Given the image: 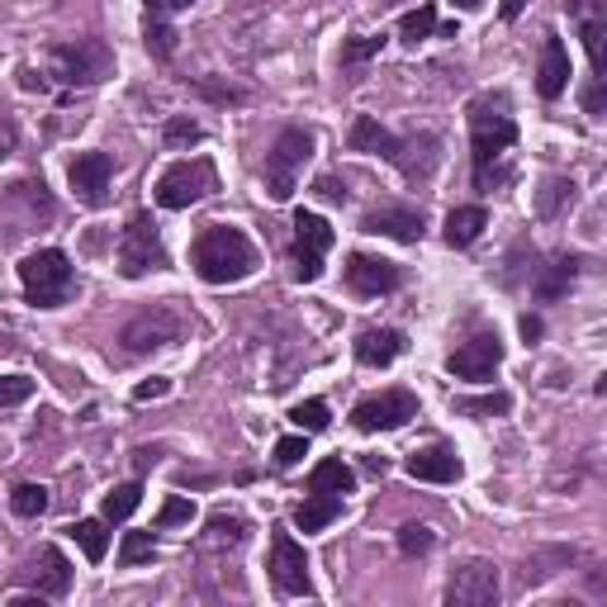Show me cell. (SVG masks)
<instances>
[{
	"label": "cell",
	"mask_w": 607,
	"mask_h": 607,
	"mask_svg": "<svg viewBox=\"0 0 607 607\" xmlns=\"http://www.w3.org/2000/svg\"><path fill=\"white\" fill-rule=\"evenodd\" d=\"M342 517V493H309L299 508H295V527L299 532H323Z\"/></svg>",
	"instance_id": "22"
},
{
	"label": "cell",
	"mask_w": 607,
	"mask_h": 607,
	"mask_svg": "<svg viewBox=\"0 0 607 607\" xmlns=\"http://www.w3.org/2000/svg\"><path fill=\"white\" fill-rule=\"evenodd\" d=\"M513 408V394H479V398H455V413L461 418H489V413H508Z\"/></svg>",
	"instance_id": "31"
},
{
	"label": "cell",
	"mask_w": 607,
	"mask_h": 607,
	"mask_svg": "<svg viewBox=\"0 0 607 607\" xmlns=\"http://www.w3.org/2000/svg\"><path fill=\"white\" fill-rule=\"evenodd\" d=\"M190 261H195V275L204 285H238L257 271V247L242 228L214 224L204 228L195 247H190Z\"/></svg>",
	"instance_id": "1"
},
{
	"label": "cell",
	"mask_w": 607,
	"mask_h": 607,
	"mask_svg": "<svg viewBox=\"0 0 607 607\" xmlns=\"http://www.w3.org/2000/svg\"><path fill=\"white\" fill-rule=\"evenodd\" d=\"M167 247H162V233L152 224L147 214H133L129 228H123L119 238V275H129V281H143L152 271H167Z\"/></svg>",
	"instance_id": "6"
},
{
	"label": "cell",
	"mask_w": 607,
	"mask_h": 607,
	"mask_svg": "<svg viewBox=\"0 0 607 607\" xmlns=\"http://www.w3.org/2000/svg\"><path fill=\"white\" fill-rule=\"evenodd\" d=\"M361 233L394 238V242H418L422 238V210H413V204H380V210L361 214Z\"/></svg>",
	"instance_id": "15"
},
{
	"label": "cell",
	"mask_w": 607,
	"mask_h": 607,
	"mask_svg": "<svg viewBox=\"0 0 607 607\" xmlns=\"http://www.w3.org/2000/svg\"><path fill=\"white\" fill-rule=\"evenodd\" d=\"M579 275V257H556L550 266L541 271V281H536V299H560L564 289H570V281Z\"/></svg>",
	"instance_id": "27"
},
{
	"label": "cell",
	"mask_w": 607,
	"mask_h": 607,
	"mask_svg": "<svg viewBox=\"0 0 607 607\" xmlns=\"http://www.w3.org/2000/svg\"><path fill=\"white\" fill-rule=\"evenodd\" d=\"M574 195H579V186L570 176H550V181L536 190V218H560L574 204Z\"/></svg>",
	"instance_id": "25"
},
{
	"label": "cell",
	"mask_w": 607,
	"mask_h": 607,
	"mask_svg": "<svg viewBox=\"0 0 607 607\" xmlns=\"http://www.w3.org/2000/svg\"><path fill=\"white\" fill-rule=\"evenodd\" d=\"M313 157V133L309 129H285L275 138V147L266 152V190L271 200H289L295 195V171Z\"/></svg>",
	"instance_id": "7"
},
{
	"label": "cell",
	"mask_w": 607,
	"mask_h": 607,
	"mask_svg": "<svg viewBox=\"0 0 607 607\" xmlns=\"http://www.w3.org/2000/svg\"><path fill=\"white\" fill-rule=\"evenodd\" d=\"M48 508V489L44 485H15L10 489V513L15 517H38Z\"/></svg>",
	"instance_id": "32"
},
{
	"label": "cell",
	"mask_w": 607,
	"mask_h": 607,
	"mask_svg": "<svg viewBox=\"0 0 607 607\" xmlns=\"http://www.w3.org/2000/svg\"><path fill=\"white\" fill-rule=\"evenodd\" d=\"M214 190H218V176H214L210 157L171 162V167L157 176V204L162 210H190V204H200L204 195H214Z\"/></svg>",
	"instance_id": "5"
},
{
	"label": "cell",
	"mask_w": 607,
	"mask_h": 607,
	"mask_svg": "<svg viewBox=\"0 0 607 607\" xmlns=\"http://www.w3.org/2000/svg\"><path fill=\"white\" fill-rule=\"evenodd\" d=\"M598 394H607V370H603V376H598Z\"/></svg>",
	"instance_id": "53"
},
{
	"label": "cell",
	"mask_w": 607,
	"mask_h": 607,
	"mask_svg": "<svg viewBox=\"0 0 607 607\" xmlns=\"http://www.w3.org/2000/svg\"><path fill=\"white\" fill-rule=\"evenodd\" d=\"M157 556V541H152L147 532H129L123 536V546H119V564H143Z\"/></svg>",
	"instance_id": "35"
},
{
	"label": "cell",
	"mask_w": 607,
	"mask_h": 607,
	"mask_svg": "<svg viewBox=\"0 0 607 607\" xmlns=\"http://www.w3.org/2000/svg\"><path fill=\"white\" fill-rule=\"evenodd\" d=\"M404 471L413 479H427V485H455V479L465 475V465H461V455H455L451 447H422V451H413L404 461Z\"/></svg>",
	"instance_id": "18"
},
{
	"label": "cell",
	"mask_w": 607,
	"mask_h": 607,
	"mask_svg": "<svg viewBox=\"0 0 607 607\" xmlns=\"http://www.w3.org/2000/svg\"><path fill=\"white\" fill-rule=\"evenodd\" d=\"M210 532L218 536V541H224V536H228V541H242V517H224V513H214V517H210Z\"/></svg>",
	"instance_id": "43"
},
{
	"label": "cell",
	"mask_w": 607,
	"mask_h": 607,
	"mask_svg": "<svg viewBox=\"0 0 607 607\" xmlns=\"http://www.w3.org/2000/svg\"><path fill=\"white\" fill-rule=\"evenodd\" d=\"M564 10H570L574 20H584V15H607L603 0H564Z\"/></svg>",
	"instance_id": "46"
},
{
	"label": "cell",
	"mask_w": 607,
	"mask_h": 607,
	"mask_svg": "<svg viewBox=\"0 0 607 607\" xmlns=\"http://www.w3.org/2000/svg\"><path fill=\"white\" fill-rule=\"evenodd\" d=\"M451 5H455V10H465V15H475V10L485 5V0H451Z\"/></svg>",
	"instance_id": "52"
},
{
	"label": "cell",
	"mask_w": 607,
	"mask_h": 607,
	"mask_svg": "<svg viewBox=\"0 0 607 607\" xmlns=\"http://www.w3.org/2000/svg\"><path fill=\"white\" fill-rule=\"evenodd\" d=\"M384 38H352V44H342V67H356V62H366V58H376Z\"/></svg>",
	"instance_id": "41"
},
{
	"label": "cell",
	"mask_w": 607,
	"mask_h": 607,
	"mask_svg": "<svg viewBox=\"0 0 607 607\" xmlns=\"http://www.w3.org/2000/svg\"><path fill=\"white\" fill-rule=\"evenodd\" d=\"M527 5H532V0H503V5H499V15H503V20H517Z\"/></svg>",
	"instance_id": "49"
},
{
	"label": "cell",
	"mask_w": 607,
	"mask_h": 607,
	"mask_svg": "<svg viewBox=\"0 0 607 607\" xmlns=\"http://www.w3.org/2000/svg\"><path fill=\"white\" fill-rule=\"evenodd\" d=\"M271 584L289 593V598H309L313 584H309V556H304V546L295 541L289 532H275L271 536Z\"/></svg>",
	"instance_id": "11"
},
{
	"label": "cell",
	"mask_w": 607,
	"mask_h": 607,
	"mask_svg": "<svg viewBox=\"0 0 607 607\" xmlns=\"http://www.w3.org/2000/svg\"><path fill=\"white\" fill-rule=\"evenodd\" d=\"M48 593H38V598H29V593H15V598H5V607H44Z\"/></svg>",
	"instance_id": "50"
},
{
	"label": "cell",
	"mask_w": 607,
	"mask_h": 607,
	"mask_svg": "<svg viewBox=\"0 0 607 607\" xmlns=\"http://www.w3.org/2000/svg\"><path fill=\"white\" fill-rule=\"evenodd\" d=\"M517 143V123L503 100H475L471 105V157H475V186L493 190V162Z\"/></svg>",
	"instance_id": "2"
},
{
	"label": "cell",
	"mask_w": 607,
	"mask_h": 607,
	"mask_svg": "<svg viewBox=\"0 0 607 607\" xmlns=\"http://www.w3.org/2000/svg\"><path fill=\"white\" fill-rule=\"evenodd\" d=\"M588 593H598V598H607V570H588Z\"/></svg>",
	"instance_id": "48"
},
{
	"label": "cell",
	"mask_w": 607,
	"mask_h": 607,
	"mask_svg": "<svg viewBox=\"0 0 607 607\" xmlns=\"http://www.w3.org/2000/svg\"><path fill=\"white\" fill-rule=\"evenodd\" d=\"M48 72L62 81V86H100V81L115 72V52H109L100 38H76V44H58L48 52Z\"/></svg>",
	"instance_id": "4"
},
{
	"label": "cell",
	"mask_w": 607,
	"mask_h": 607,
	"mask_svg": "<svg viewBox=\"0 0 607 607\" xmlns=\"http://www.w3.org/2000/svg\"><path fill=\"white\" fill-rule=\"evenodd\" d=\"M138 503H143V485L133 479V485H119V489L105 493V508H100V513H105V522H123V517H133Z\"/></svg>",
	"instance_id": "30"
},
{
	"label": "cell",
	"mask_w": 607,
	"mask_h": 607,
	"mask_svg": "<svg viewBox=\"0 0 607 607\" xmlns=\"http://www.w3.org/2000/svg\"><path fill=\"white\" fill-rule=\"evenodd\" d=\"M564 86H570V52L556 34L541 44V67H536V91H541V100H560Z\"/></svg>",
	"instance_id": "21"
},
{
	"label": "cell",
	"mask_w": 607,
	"mask_h": 607,
	"mask_svg": "<svg viewBox=\"0 0 607 607\" xmlns=\"http://www.w3.org/2000/svg\"><path fill=\"white\" fill-rule=\"evenodd\" d=\"M176 333H181V319H176L171 309H152V313H143V319H133L129 328H123V347H129L133 356H143L152 347L176 342Z\"/></svg>",
	"instance_id": "16"
},
{
	"label": "cell",
	"mask_w": 607,
	"mask_h": 607,
	"mask_svg": "<svg viewBox=\"0 0 607 607\" xmlns=\"http://www.w3.org/2000/svg\"><path fill=\"white\" fill-rule=\"evenodd\" d=\"M147 15H176V10H186L190 0H143Z\"/></svg>",
	"instance_id": "47"
},
{
	"label": "cell",
	"mask_w": 607,
	"mask_h": 607,
	"mask_svg": "<svg viewBox=\"0 0 607 607\" xmlns=\"http://www.w3.org/2000/svg\"><path fill=\"white\" fill-rule=\"evenodd\" d=\"M313 190H319L323 200H333V204H342V200H347V186H342L337 176H319V181H313Z\"/></svg>",
	"instance_id": "45"
},
{
	"label": "cell",
	"mask_w": 607,
	"mask_h": 607,
	"mask_svg": "<svg viewBox=\"0 0 607 607\" xmlns=\"http://www.w3.org/2000/svg\"><path fill=\"white\" fill-rule=\"evenodd\" d=\"M29 579H34L38 593H48V598H67V593H72V560H67L58 546H38Z\"/></svg>",
	"instance_id": "19"
},
{
	"label": "cell",
	"mask_w": 607,
	"mask_h": 607,
	"mask_svg": "<svg viewBox=\"0 0 607 607\" xmlns=\"http://www.w3.org/2000/svg\"><path fill=\"white\" fill-rule=\"evenodd\" d=\"M352 352H356V361L361 366H394L398 356H404V333H394V328H361L352 342Z\"/></svg>",
	"instance_id": "20"
},
{
	"label": "cell",
	"mask_w": 607,
	"mask_h": 607,
	"mask_svg": "<svg viewBox=\"0 0 607 607\" xmlns=\"http://www.w3.org/2000/svg\"><path fill=\"white\" fill-rule=\"evenodd\" d=\"M190 517H195V503L181 499V493H171V499L157 508V527H162V532H167V527H181V522H190Z\"/></svg>",
	"instance_id": "37"
},
{
	"label": "cell",
	"mask_w": 607,
	"mask_h": 607,
	"mask_svg": "<svg viewBox=\"0 0 607 607\" xmlns=\"http://www.w3.org/2000/svg\"><path fill=\"white\" fill-rule=\"evenodd\" d=\"M200 138H204L200 123L195 119H181V115L167 119V129H162V143H167V147H190V143H200Z\"/></svg>",
	"instance_id": "34"
},
{
	"label": "cell",
	"mask_w": 607,
	"mask_h": 607,
	"mask_svg": "<svg viewBox=\"0 0 607 607\" xmlns=\"http://www.w3.org/2000/svg\"><path fill=\"white\" fill-rule=\"evenodd\" d=\"M408 418H418V394L413 390H380L352 408L356 432H398Z\"/></svg>",
	"instance_id": "8"
},
{
	"label": "cell",
	"mask_w": 607,
	"mask_h": 607,
	"mask_svg": "<svg viewBox=\"0 0 607 607\" xmlns=\"http://www.w3.org/2000/svg\"><path fill=\"white\" fill-rule=\"evenodd\" d=\"M447 603L451 607H493L499 603V564L493 560H465L447 579Z\"/></svg>",
	"instance_id": "10"
},
{
	"label": "cell",
	"mask_w": 607,
	"mask_h": 607,
	"mask_svg": "<svg viewBox=\"0 0 607 607\" xmlns=\"http://www.w3.org/2000/svg\"><path fill=\"white\" fill-rule=\"evenodd\" d=\"M109 181H115V162H109V152H76L72 167H67V186L76 190V200L86 204V210H105Z\"/></svg>",
	"instance_id": "12"
},
{
	"label": "cell",
	"mask_w": 607,
	"mask_h": 607,
	"mask_svg": "<svg viewBox=\"0 0 607 607\" xmlns=\"http://www.w3.org/2000/svg\"><path fill=\"white\" fill-rule=\"evenodd\" d=\"M432 527H418V522H408V527H398V550H404V556H427V550H432Z\"/></svg>",
	"instance_id": "36"
},
{
	"label": "cell",
	"mask_w": 607,
	"mask_h": 607,
	"mask_svg": "<svg viewBox=\"0 0 607 607\" xmlns=\"http://www.w3.org/2000/svg\"><path fill=\"white\" fill-rule=\"evenodd\" d=\"M20 285H24V299H29L34 309H58V304L72 299L76 271H72V261H67V252L44 247V252H29L20 261Z\"/></svg>",
	"instance_id": "3"
},
{
	"label": "cell",
	"mask_w": 607,
	"mask_h": 607,
	"mask_svg": "<svg viewBox=\"0 0 607 607\" xmlns=\"http://www.w3.org/2000/svg\"><path fill=\"white\" fill-rule=\"evenodd\" d=\"M304 437H309V432H304ZM304 437H281V441H275V465H281V471H289V465H299L304 455H309V441H304Z\"/></svg>",
	"instance_id": "39"
},
{
	"label": "cell",
	"mask_w": 607,
	"mask_h": 607,
	"mask_svg": "<svg viewBox=\"0 0 607 607\" xmlns=\"http://www.w3.org/2000/svg\"><path fill=\"white\" fill-rule=\"evenodd\" d=\"M356 489V475L347 461H337V455H328L309 471V493H352Z\"/></svg>",
	"instance_id": "23"
},
{
	"label": "cell",
	"mask_w": 607,
	"mask_h": 607,
	"mask_svg": "<svg viewBox=\"0 0 607 607\" xmlns=\"http://www.w3.org/2000/svg\"><path fill=\"white\" fill-rule=\"evenodd\" d=\"M289 422H295L299 432H323V427H328V404H323V398H304V404L289 408Z\"/></svg>",
	"instance_id": "33"
},
{
	"label": "cell",
	"mask_w": 607,
	"mask_h": 607,
	"mask_svg": "<svg viewBox=\"0 0 607 607\" xmlns=\"http://www.w3.org/2000/svg\"><path fill=\"white\" fill-rule=\"evenodd\" d=\"M67 536L81 546V556H86L91 564H100L105 560V550H109V532H105V522H95V517H81L67 527Z\"/></svg>",
	"instance_id": "26"
},
{
	"label": "cell",
	"mask_w": 607,
	"mask_h": 607,
	"mask_svg": "<svg viewBox=\"0 0 607 607\" xmlns=\"http://www.w3.org/2000/svg\"><path fill=\"white\" fill-rule=\"evenodd\" d=\"M485 228H489V214L479 210V204H465V210H451V214H447V247H471Z\"/></svg>",
	"instance_id": "24"
},
{
	"label": "cell",
	"mask_w": 607,
	"mask_h": 607,
	"mask_svg": "<svg viewBox=\"0 0 607 607\" xmlns=\"http://www.w3.org/2000/svg\"><path fill=\"white\" fill-rule=\"evenodd\" d=\"M347 285L352 295H390V289L404 285V271H398V261H384V257H370V252H352L347 257Z\"/></svg>",
	"instance_id": "14"
},
{
	"label": "cell",
	"mask_w": 607,
	"mask_h": 607,
	"mask_svg": "<svg viewBox=\"0 0 607 607\" xmlns=\"http://www.w3.org/2000/svg\"><path fill=\"white\" fill-rule=\"evenodd\" d=\"M432 34H437V5H418L398 20V38H404L408 48H418L422 38H432Z\"/></svg>",
	"instance_id": "29"
},
{
	"label": "cell",
	"mask_w": 607,
	"mask_h": 607,
	"mask_svg": "<svg viewBox=\"0 0 607 607\" xmlns=\"http://www.w3.org/2000/svg\"><path fill=\"white\" fill-rule=\"evenodd\" d=\"M574 24H579V38H584V52H588L593 72H607V15H584Z\"/></svg>",
	"instance_id": "28"
},
{
	"label": "cell",
	"mask_w": 607,
	"mask_h": 607,
	"mask_svg": "<svg viewBox=\"0 0 607 607\" xmlns=\"http://www.w3.org/2000/svg\"><path fill=\"white\" fill-rule=\"evenodd\" d=\"M333 242H337V233L323 214H313V210L295 214V275L304 285H313L323 275V257Z\"/></svg>",
	"instance_id": "9"
},
{
	"label": "cell",
	"mask_w": 607,
	"mask_h": 607,
	"mask_svg": "<svg viewBox=\"0 0 607 607\" xmlns=\"http://www.w3.org/2000/svg\"><path fill=\"white\" fill-rule=\"evenodd\" d=\"M29 394H34V384L24 380V376H10L5 384H0V404H5V408H15V404H24V398H29Z\"/></svg>",
	"instance_id": "42"
},
{
	"label": "cell",
	"mask_w": 607,
	"mask_h": 607,
	"mask_svg": "<svg viewBox=\"0 0 607 607\" xmlns=\"http://www.w3.org/2000/svg\"><path fill=\"white\" fill-rule=\"evenodd\" d=\"M347 143L352 152H370V157H384V162H404V138H394L376 115H356L352 129H347Z\"/></svg>",
	"instance_id": "17"
},
{
	"label": "cell",
	"mask_w": 607,
	"mask_h": 607,
	"mask_svg": "<svg viewBox=\"0 0 607 607\" xmlns=\"http://www.w3.org/2000/svg\"><path fill=\"white\" fill-rule=\"evenodd\" d=\"M162 394H171V380H162V376H152V380H143V384L133 390L138 404H147V398H162Z\"/></svg>",
	"instance_id": "44"
},
{
	"label": "cell",
	"mask_w": 607,
	"mask_h": 607,
	"mask_svg": "<svg viewBox=\"0 0 607 607\" xmlns=\"http://www.w3.org/2000/svg\"><path fill=\"white\" fill-rule=\"evenodd\" d=\"M499 361H503V342L493 337V333H479V337H471V342H461L451 356H447V370L455 380H493V370H499Z\"/></svg>",
	"instance_id": "13"
},
{
	"label": "cell",
	"mask_w": 607,
	"mask_h": 607,
	"mask_svg": "<svg viewBox=\"0 0 607 607\" xmlns=\"http://www.w3.org/2000/svg\"><path fill=\"white\" fill-rule=\"evenodd\" d=\"M522 337H527V342L541 337V319H536V313H527V319H522Z\"/></svg>",
	"instance_id": "51"
},
{
	"label": "cell",
	"mask_w": 607,
	"mask_h": 607,
	"mask_svg": "<svg viewBox=\"0 0 607 607\" xmlns=\"http://www.w3.org/2000/svg\"><path fill=\"white\" fill-rule=\"evenodd\" d=\"M143 38H147V52H157V58H171V48H176L171 38H176V34L167 29V24H162V15L147 20V34H143Z\"/></svg>",
	"instance_id": "40"
},
{
	"label": "cell",
	"mask_w": 607,
	"mask_h": 607,
	"mask_svg": "<svg viewBox=\"0 0 607 607\" xmlns=\"http://www.w3.org/2000/svg\"><path fill=\"white\" fill-rule=\"evenodd\" d=\"M579 105H584V115H607V72L584 81V91H579Z\"/></svg>",
	"instance_id": "38"
}]
</instances>
